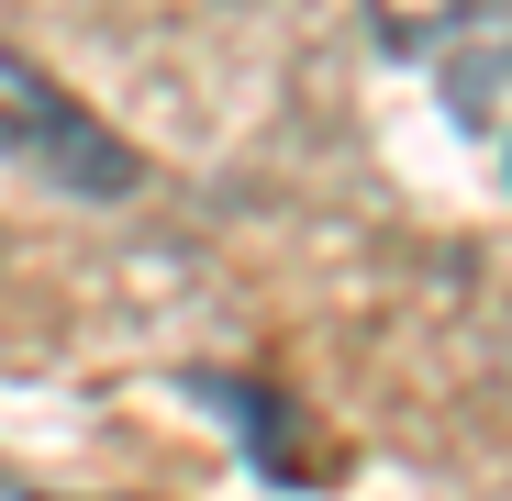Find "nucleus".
Here are the masks:
<instances>
[{
	"label": "nucleus",
	"instance_id": "f257e3e1",
	"mask_svg": "<svg viewBox=\"0 0 512 501\" xmlns=\"http://www.w3.org/2000/svg\"><path fill=\"white\" fill-rule=\"evenodd\" d=\"M0 156L34 167V179L67 190V201H134V179H145V156L90 101H67L23 45H0Z\"/></svg>",
	"mask_w": 512,
	"mask_h": 501
},
{
	"label": "nucleus",
	"instance_id": "f03ea898",
	"mask_svg": "<svg viewBox=\"0 0 512 501\" xmlns=\"http://www.w3.org/2000/svg\"><path fill=\"white\" fill-rule=\"evenodd\" d=\"M368 23L390 56H423L457 90V112H501L512 90V0H368Z\"/></svg>",
	"mask_w": 512,
	"mask_h": 501
},
{
	"label": "nucleus",
	"instance_id": "7ed1b4c3",
	"mask_svg": "<svg viewBox=\"0 0 512 501\" xmlns=\"http://www.w3.org/2000/svg\"><path fill=\"white\" fill-rule=\"evenodd\" d=\"M0 501H56V490H34V479H0Z\"/></svg>",
	"mask_w": 512,
	"mask_h": 501
}]
</instances>
